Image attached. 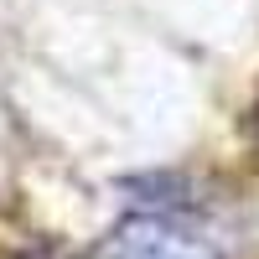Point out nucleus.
<instances>
[{
    "mask_svg": "<svg viewBox=\"0 0 259 259\" xmlns=\"http://www.w3.org/2000/svg\"><path fill=\"white\" fill-rule=\"evenodd\" d=\"M83 259H233L218 233L192 223V212H124L94 239Z\"/></svg>",
    "mask_w": 259,
    "mask_h": 259,
    "instance_id": "nucleus-1",
    "label": "nucleus"
},
{
    "mask_svg": "<svg viewBox=\"0 0 259 259\" xmlns=\"http://www.w3.org/2000/svg\"><path fill=\"white\" fill-rule=\"evenodd\" d=\"M114 187L135 212H197L202 202V187L187 171H135V177H119Z\"/></svg>",
    "mask_w": 259,
    "mask_h": 259,
    "instance_id": "nucleus-2",
    "label": "nucleus"
},
{
    "mask_svg": "<svg viewBox=\"0 0 259 259\" xmlns=\"http://www.w3.org/2000/svg\"><path fill=\"white\" fill-rule=\"evenodd\" d=\"M244 130H249V135H254V145H259V104H254V109H249V119H244Z\"/></svg>",
    "mask_w": 259,
    "mask_h": 259,
    "instance_id": "nucleus-3",
    "label": "nucleus"
}]
</instances>
